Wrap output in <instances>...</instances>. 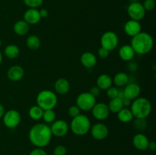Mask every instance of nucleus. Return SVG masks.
Here are the masks:
<instances>
[{
    "label": "nucleus",
    "mask_w": 156,
    "mask_h": 155,
    "mask_svg": "<svg viewBox=\"0 0 156 155\" xmlns=\"http://www.w3.org/2000/svg\"><path fill=\"white\" fill-rule=\"evenodd\" d=\"M41 39L36 35H30L26 40V46L31 50H36L41 47Z\"/></svg>",
    "instance_id": "a878e982"
},
{
    "label": "nucleus",
    "mask_w": 156,
    "mask_h": 155,
    "mask_svg": "<svg viewBox=\"0 0 156 155\" xmlns=\"http://www.w3.org/2000/svg\"><path fill=\"white\" fill-rule=\"evenodd\" d=\"M68 113L70 116L73 117V118H74V117L80 115L81 109H79V108L76 105H73V106H71L69 108Z\"/></svg>",
    "instance_id": "72a5a7b5"
},
{
    "label": "nucleus",
    "mask_w": 156,
    "mask_h": 155,
    "mask_svg": "<svg viewBox=\"0 0 156 155\" xmlns=\"http://www.w3.org/2000/svg\"><path fill=\"white\" fill-rule=\"evenodd\" d=\"M122 101H123V107H128V106H130L131 103H132L133 100H129V99L126 98V97H124L123 99H122Z\"/></svg>",
    "instance_id": "ea45409f"
},
{
    "label": "nucleus",
    "mask_w": 156,
    "mask_h": 155,
    "mask_svg": "<svg viewBox=\"0 0 156 155\" xmlns=\"http://www.w3.org/2000/svg\"><path fill=\"white\" fill-rule=\"evenodd\" d=\"M41 18L37 9H28L24 14V21L29 25H34L40 22Z\"/></svg>",
    "instance_id": "f3484780"
},
{
    "label": "nucleus",
    "mask_w": 156,
    "mask_h": 155,
    "mask_svg": "<svg viewBox=\"0 0 156 155\" xmlns=\"http://www.w3.org/2000/svg\"><path fill=\"white\" fill-rule=\"evenodd\" d=\"M113 82L118 88H123L129 83V76L125 72H118L114 75Z\"/></svg>",
    "instance_id": "b1692460"
},
{
    "label": "nucleus",
    "mask_w": 156,
    "mask_h": 155,
    "mask_svg": "<svg viewBox=\"0 0 156 155\" xmlns=\"http://www.w3.org/2000/svg\"><path fill=\"white\" fill-rule=\"evenodd\" d=\"M91 122L85 115H80L73 118L69 128L72 132L78 136H83L89 132L91 129Z\"/></svg>",
    "instance_id": "39448f33"
},
{
    "label": "nucleus",
    "mask_w": 156,
    "mask_h": 155,
    "mask_svg": "<svg viewBox=\"0 0 156 155\" xmlns=\"http://www.w3.org/2000/svg\"><path fill=\"white\" fill-rule=\"evenodd\" d=\"M135 51L130 45H123L119 50V56L125 62H130L135 56Z\"/></svg>",
    "instance_id": "6ab92c4d"
},
{
    "label": "nucleus",
    "mask_w": 156,
    "mask_h": 155,
    "mask_svg": "<svg viewBox=\"0 0 156 155\" xmlns=\"http://www.w3.org/2000/svg\"><path fill=\"white\" fill-rule=\"evenodd\" d=\"M4 54L8 59H16L20 54V50L18 46L15 45V44H10L5 48Z\"/></svg>",
    "instance_id": "393cba45"
},
{
    "label": "nucleus",
    "mask_w": 156,
    "mask_h": 155,
    "mask_svg": "<svg viewBox=\"0 0 156 155\" xmlns=\"http://www.w3.org/2000/svg\"><path fill=\"white\" fill-rule=\"evenodd\" d=\"M117 119H118L121 122L123 123L130 122L134 118L130 109H129V108L127 107L122 108V109L117 112Z\"/></svg>",
    "instance_id": "5701e85b"
},
{
    "label": "nucleus",
    "mask_w": 156,
    "mask_h": 155,
    "mask_svg": "<svg viewBox=\"0 0 156 155\" xmlns=\"http://www.w3.org/2000/svg\"><path fill=\"white\" fill-rule=\"evenodd\" d=\"M76 103L81 111H90L96 103V98L89 92H83L78 96Z\"/></svg>",
    "instance_id": "423d86ee"
},
{
    "label": "nucleus",
    "mask_w": 156,
    "mask_h": 155,
    "mask_svg": "<svg viewBox=\"0 0 156 155\" xmlns=\"http://www.w3.org/2000/svg\"><path fill=\"white\" fill-rule=\"evenodd\" d=\"M108 109H109L110 112H114V113H117L122 108H123V101L122 99L119 98V97H116V98L111 99L108 105Z\"/></svg>",
    "instance_id": "bb28decb"
},
{
    "label": "nucleus",
    "mask_w": 156,
    "mask_h": 155,
    "mask_svg": "<svg viewBox=\"0 0 156 155\" xmlns=\"http://www.w3.org/2000/svg\"><path fill=\"white\" fill-rule=\"evenodd\" d=\"M29 155H47V152L44 150V148L36 147V148L33 149V150L30 152Z\"/></svg>",
    "instance_id": "e433bc0d"
},
{
    "label": "nucleus",
    "mask_w": 156,
    "mask_h": 155,
    "mask_svg": "<svg viewBox=\"0 0 156 155\" xmlns=\"http://www.w3.org/2000/svg\"><path fill=\"white\" fill-rule=\"evenodd\" d=\"M97 86L101 90L106 91L112 86L113 78L108 74H101L97 78Z\"/></svg>",
    "instance_id": "412c9836"
},
{
    "label": "nucleus",
    "mask_w": 156,
    "mask_h": 155,
    "mask_svg": "<svg viewBox=\"0 0 156 155\" xmlns=\"http://www.w3.org/2000/svg\"><path fill=\"white\" fill-rule=\"evenodd\" d=\"M21 114L15 109H10L5 112L2 117L3 123L9 129H15L21 122Z\"/></svg>",
    "instance_id": "1a4fd4ad"
},
{
    "label": "nucleus",
    "mask_w": 156,
    "mask_h": 155,
    "mask_svg": "<svg viewBox=\"0 0 156 155\" xmlns=\"http://www.w3.org/2000/svg\"><path fill=\"white\" fill-rule=\"evenodd\" d=\"M91 136L96 140H101L105 139L108 137L109 134V130H108V126L102 122H98L91 126L90 129Z\"/></svg>",
    "instance_id": "9b49d317"
},
{
    "label": "nucleus",
    "mask_w": 156,
    "mask_h": 155,
    "mask_svg": "<svg viewBox=\"0 0 156 155\" xmlns=\"http://www.w3.org/2000/svg\"><path fill=\"white\" fill-rule=\"evenodd\" d=\"M101 91V90L100 88H98V86H94V87H92V88H91V89H90V91H88V92H89L90 94H91V95L94 96V97L96 98V97H98V96L100 95Z\"/></svg>",
    "instance_id": "4c0bfd02"
},
{
    "label": "nucleus",
    "mask_w": 156,
    "mask_h": 155,
    "mask_svg": "<svg viewBox=\"0 0 156 155\" xmlns=\"http://www.w3.org/2000/svg\"><path fill=\"white\" fill-rule=\"evenodd\" d=\"M101 47L106 49L109 52L115 50L119 44L118 36L114 31H106L101 37Z\"/></svg>",
    "instance_id": "0eeeda50"
},
{
    "label": "nucleus",
    "mask_w": 156,
    "mask_h": 155,
    "mask_svg": "<svg viewBox=\"0 0 156 155\" xmlns=\"http://www.w3.org/2000/svg\"><path fill=\"white\" fill-rule=\"evenodd\" d=\"M42 119H44V122L48 124V123H53L56 120V112L53 109H47L44 110Z\"/></svg>",
    "instance_id": "c85d7f7f"
},
{
    "label": "nucleus",
    "mask_w": 156,
    "mask_h": 155,
    "mask_svg": "<svg viewBox=\"0 0 156 155\" xmlns=\"http://www.w3.org/2000/svg\"><path fill=\"white\" fill-rule=\"evenodd\" d=\"M24 5L29 9H37L41 7L44 0H23Z\"/></svg>",
    "instance_id": "c756f323"
},
{
    "label": "nucleus",
    "mask_w": 156,
    "mask_h": 155,
    "mask_svg": "<svg viewBox=\"0 0 156 155\" xmlns=\"http://www.w3.org/2000/svg\"><path fill=\"white\" fill-rule=\"evenodd\" d=\"M24 75V70L21 65H12L7 71V77L12 81H18L21 80Z\"/></svg>",
    "instance_id": "dca6fc26"
},
{
    "label": "nucleus",
    "mask_w": 156,
    "mask_h": 155,
    "mask_svg": "<svg viewBox=\"0 0 156 155\" xmlns=\"http://www.w3.org/2000/svg\"><path fill=\"white\" fill-rule=\"evenodd\" d=\"M149 140L146 135L137 133L133 138V144L139 150H146L148 149Z\"/></svg>",
    "instance_id": "2eb2a0df"
},
{
    "label": "nucleus",
    "mask_w": 156,
    "mask_h": 155,
    "mask_svg": "<svg viewBox=\"0 0 156 155\" xmlns=\"http://www.w3.org/2000/svg\"><path fill=\"white\" fill-rule=\"evenodd\" d=\"M124 31L128 36H136L141 32L142 26L140 21H134V20H129L124 24Z\"/></svg>",
    "instance_id": "4468645a"
},
{
    "label": "nucleus",
    "mask_w": 156,
    "mask_h": 155,
    "mask_svg": "<svg viewBox=\"0 0 156 155\" xmlns=\"http://www.w3.org/2000/svg\"><path fill=\"white\" fill-rule=\"evenodd\" d=\"M52 132L50 126L45 123H37L30 128L28 138L30 143L36 147H47L52 139Z\"/></svg>",
    "instance_id": "f257e3e1"
},
{
    "label": "nucleus",
    "mask_w": 156,
    "mask_h": 155,
    "mask_svg": "<svg viewBox=\"0 0 156 155\" xmlns=\"http://www.w3.org/2000/svg\"><path fill=\"white\" fill-rule=\"evenodd\" d=\"M109 53L110 52L108 50H107L106 49L103 48V47L101 46L99 48L98 51V54L99 57L101 58V59H106L109 56Z\"/></svg>",
    "instance_id": "c9c22d12"
},
{
    "label": "nucleus",
    "mask_w": 156,
    "mask_h": 155,
    "mask_svg": "<svg viewBox=\"0 0 156 155\" xmlns=\"http://www.w3.org/2000/svg\"><path fill=\"white\" fill-rule=\"evenodd\" d=\"M129 45L136 53L145 55L152 51L154 46V40L149 33L141 31L137 35L133 36Z\"/></svg>",
    "instance_id": "f03ea898"
},
{
    "label": "nucleus",
    "mask_w": 156,
    "mask_h": 155,
    "mask_svg": "<svg viewBox=\"0 0 156 155\" xmlns=\"http://www.w3.org/2000/svg\"><path fill=\"white\" fill-rule=\"evenodd\" d=\"M107 91V96H108V98L110 99H114L116 97H118V89L115 87H112L108 88Z\"/></svg>",
    "instance_id": "f704fd0d"
},
{
    "label": "nucleus",
    "mask_w": 156,
    "mask_h": 155,
    "mask_svg": "<svg viewBox=\"0 0 156 155\" xmlns=\"http://www.w3.org/2000/svg\"><path fill=\"white\" fill-rule=\"evenodd\" d=\"M1 46H2V40L1 39H0V47H1Z\"/></svg>",
    "instance_id": "c03bdc74"
},
{
    "label": "nucleus",
    "mask_w": 156,
    "mask_h": 155,
    "mask_svg": "<svg viewBox=\"0 0 156 155\" xmlns=\"http://www.w3.org/2000/svg\"><path fill=\"white\" fill-rule=\"evenodd\" d=\"M44 110L37 105L32 106L28 110V115L30 118L33 120H39L42 119Z\"/></svg>",
    "instance_id": "cd10ccee"
},
{
    "label": "nucleus",
    "mask_w": 156,
    "mask_h": 155,
    "mask_svg": "<svg viewBox=\"0 0 156 155\" xmlns=\"http://www.w3.org/2000/svg\"><path fill=\"white\" fill-rule=\"evenodd\" d=\"M152 106L150 101L145 97H140L133 100L130 110L136 119H146L152 112Z\"/></svg>",
    "instance_id": "7ed1b4c3"
},
{
    "label": "nucleus",
    "mask_w": 156,
    "mask_h": 155,
    "mask_svg": "<svg viewBox=\"0 0 156 155\" xmlns=\"http://www.w3.org/2000/svg\"><path fill=\"white\" fill-rule=\"evenodd\" d=\"M136 129L143 130L147 126V122L146 121V119H136V121L134 122Z\"/></svg>",
    "instance_id": "2f4dec72"
},
{
    "label": "nucleus",
    "mask_w": 156,
    "mask_h": 155,
    "mask_svg": "<svg viewBox=\"0 0 156 155\" xmlns=\"http://www.w3.org/2000/svg\"><path fill=\"white\" fill-rule=\"evenodd\" d=\"M80 62L82 65L86 68H92L97 64V57L91 52H85L80 57Z\"/></svg>",
    "instance_id": "a211bd4d"
},
{
    "label": "nucleus",
    "mask_w": 156,
    "mask_h": 155,
    "mask_svg": "<svg viewBox=\"0 0 156 155\" xmlns=\"http://www.w3.org/2000/svg\"><path fill=\"white\" fill-rule=\"evenodd\" d=\"M146 10L140 2H130L127 7V14L131 20L140 21L146 16Z\"/></svg>",
    "instance_id": "6e6552de"
},
{
    "label": "nucleus",
    "mask_w": 156,
    "mask_h": 155,
    "mask_svg": "<svg viewBox=\"0 0 156 155\" xmlns=\"http://www.w3.org/2000/svg\"><path fill=\"white\" fill-rule=\"evenodd\" d=\"M30 29V25L24 20H19L14 24V32L18 36H24L27 34Z\"/></svg>",
    "instance_id": "4be33fe9"
},
{
    "label": "nucleus",
    "mask_w": 156,
    "mask_h": 155,
    "mask_svg": "<svg viewBox=\"0 0 156 155\" xmlns=\"http://www.w3.org/2000/svg\"><path fill=\"white\" fill-rule=\"evenodd\" d=\"M37 105L43 110L53 109L57 105L58 97L53 91L50 90H43L37 95Z\"/></svg>",
    "instance_id": "20e7f679"
},
{
    "label": "nucleus",
    "mask_w": 156,
    "mask_h": 155,
    "mask_svg": "<svg viewBox=\"0 0 156 155\" xmlns=\"http://www.w3.org/2000/svg\"><path fill=\"white\" fill-rule=\"evenodd\" d=\"M123 93L125 97L131 100H134L140 97L141 88L138 84L128 83L123 88Z\"/></svg>",
    "instance_id": "ddd939ff"
},
{
    "label": "nucleus",
    "mask_w": 156,
    "mask_h": 155,
    "mask_svg": "<svg viewBox=\"0 0 156 155\" xmlns=\"http://www.w3.org/2000/svg\"><path fill=\"white\" fill-rule=\"evenodd\" d=\"M39 13H40V15H41V18H47V16H48L49 15L48 10L46 9H41V10H39Z\"/></svg>",
    "instance_id": "58836bf2"
},
{
    "label": "nucleus",
    "mask_w": 156,
    "mask_h": 155,
    "mask_svg": "<svg viewBox=\"0 0 156 155\" xmlns=\"http://www.w3.org/2000/svg\"><path fill=\"white\" fill-rule=\"evenodd\" d=\"M2 53L0 52V64L2 63Z\"/></svg>",
    "instance_id": "37998d69"
},
{
    "label": "nucleus",
    "mask_w": 156,
    "mask_h": 155,
    "mask_svg": "<svg viewBox=\"0 0 156 155\" xmlns=\"http://www.w3.org/2000/svg\"><path fill=\"white\" fill-rule=\"evenodd\" d=\"M142 4L146 12H151L155 8V0H145Z\"/></svg>",
    "instance_id": "7c9ffc66"
},
{
    "label": "nucleus",
    "mask_w": 156,
    "mask_h": 155,
    "mask_svg": "<svg viewBox=\"0 0 156 155\" xmlns=\"http://www.w3.org/2000/svg\"><path fill=\"white\" fill-rule=\"evenodd\" d=\"M91 113L94 119L101 121L106 119L109 116L110 110L106 103H96L91 109Z\"/></svg>",
    "instance_id": "f8f14e48"
},
{
    "label": "nucleus",
    "mask_w": 156,
    "mask_h": 155,
    "mask_svg": "<svg viewBox=\"0 0 156 155\" xmlns=\"http://www.w3.org/2000/svg\"><path fill=\"white\" fill-rule=\"evenodd\" d=\"M5 112V111L4 106H3V105H2L1 103H0V119L2 118Z\"/></svg>",
    "instance_id": "79ce46f5"
},
{
    "label": "nucleus",
    "mask_w": 156,
    "mask_h": 155,
    "mask_svg": "<svg viewBox=\"0 0 156 155\" xmlns=\"http://www.w3.org/2000/svg\"><path fill=\"white\" fill-rule=\"evenodd\" d=\"M55 91L59 94H66L69 91L70 83L66 78H60L56 81L54 84Z\"/></svg>",
    "instance_id": "aec40b11"
},
{
    "label": "nucleus",
    "mask_w": 156,
    "mask_h": 155,
    "mask_svg": "<svg viewBox=\"0 0 156 155\" xmlns=\"http://www.w3.org/2000/svg\"><path fill=\"white\" fill-rule=\"evenodd\" d=\"M50 128L52 135L56 137L65 136L69 130V126L63 119L55 120Z\"/></svg>",
    "instance_id": "9d476101"
},
{
    "label": "nucleus",
    "mask_w": 156,
    "mask_h": 155,
    "mask_svg": "<svg viewBox=\"0 0 156 155\" xmlns=\"http://www.w3.org/2000/svg\"><path fill=\"white\" fill-rule=\"evenodd\" d=\"M148 149L151 150V151H155L156 150V142L154 141H149V145H148Z\"/></svg>",
    "instance_id": "a19ab883"
},
{
    "label": "nucleus",
    "mask_w": 156,
    "mask_h": 155,
    "mask_svg": "<svg viewBox=\"0 0 156 155\" xmlns=\"http://www.w3.org/2000/svg\"><path fill=\"white\" fill-rule=\"evenodd\" d=\"M67 153V149L66 147L64 145H59L56 146L53 149V155H66Z\"/></svg>",
    "instance_id": "473e14b6"
}]
</instances>
